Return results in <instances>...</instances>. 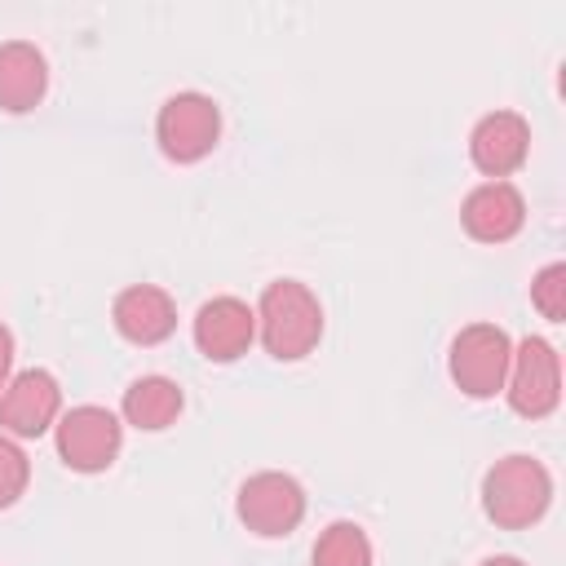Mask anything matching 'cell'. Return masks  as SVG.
<instances>
[{"instance_id": "6da1fadb", "label": "cell", "mask_w": 566, "mask_h": 566, "mask_svg": "<svg viewBox=\"0 0 566 566\" xmlns=\"http://www.w3.org/2000/svg\"><path fill=\"white\" fill-rule=\"evenodd\" d=\"M256 336L279 363L305 358L323 336V305L301 279L265 283L256 301Z\"/></svg>"}, {"instance_id": "7a4b0ae2", "label": "cell", "mask_w": 566, "mask_h": 566, "mask_svg": "<svg viewBox=\"0 0 566 566\" xmlns=\"http://www.w3.org/2000/svg\"><path fill=\"white\" fill-rule=\"evenodd\" d=\"M548 504H553V473L526 451L495 460L482 478V513L504 531L535 526L548 513Z\"/></svg>"}, {"instance_id": "3957f363", "label": "cell", "mask_w": 566, "mask_h": 566, "mask_svg": "<svg viewBox=\"0 0 566 566\" xmlns=\"http://www.w3.org/2000/svg\"><path fill=\"white\" fill-rule=\"evenodd\" d=\"M509 358H513V340H509L504 327H495V323H469L451 340L447 371H451V380H455L460 394H469V398H495V394H504Z\"/></svg>"}, {"instance_id": "277c9868", "label": "cell", "mask_w": 566, "mask_h": 566, "mask_svg": "<svg viewBox=\"0 0 566 566\" xmlns=\"http://www.w3.org/2000/svg\"><path fill=\"white\" fill-rule=\"evenodd\" d=\"M53 442H57V455L66 469L75 473H102L115 464L119 447H124V424L111 407H97V402H84V407H71L57 416L53 424Z\"/></svg>"}, {"instance_id": "5b68a950", "label": "cell", "mask_w": 566, "mask_h": 566, "mask_svg": "<svg viewBox=\"0 0 566 566\" xmlns=\"http://www.w3.org/2000/svg\"><path fill=\"white\" fill-rule=\"evenodd\" d=\"M221 137V111L208 93H172L155 115V142L172 164H199Z\"/></svg>"}, {"instance_id": "8992f818", "label": "cell", "mask_w": 566, "mask_h": 566, "mask_svg": "<svg viewBox=\"0 0 566 566\" xmlns=\"http://www.w3.org/2000/svg\"><path fill=\"white\" fill-rule=\"evenodd\" d=\"M504 394H509V407L526 420H544V416L557 411V402H562V358L544 336H522L513 345Z\"/></svg>"}, {"instance_id": "52a82bcc", "label": "cell", "mask_w": 566, "mask_h": 566, "mask_svg": "<svg viewBox=\"0 0 566 566\" xmlns=\"http://www.w3.org/2000/svg\"><path fill=\"white\" fill-rule=\"evenodd\" d=\"M234 513L239 522L261 535V539H283L301 526L305 517V486L292 478V473H279V469H265V473H252L243 486H239V500H234Z\"/></svg>"}, {"instance_id": "ba28073f", "label": "cell", "mask_w": 566, "mask_h": 566, "mask_svg": "<svg viewBox=\"0 0 566 566\" xmlns=\"http://www.w3.org/2000/svg\"><path fill=\"white\" fill-rule=\"evenodd\" d=\"M57 416H62V389H57L53 371L27 367V371L9 376V385L0 394V429H9L13 438H40L57 424Z\"/></svg>"}, {"instance_id": "9c48e42d", "label": "cell", "mask_w": 566, "mask_h": 566, "mask_svg": "<svg viewBox=\"0 0 566 566\" xmlns=\"http://www.w3.org/2000/svg\"><path fill=\"white\" fill-rule=\"evenodd\" d=\"M526 155H531V124L517 111H491L469 133V159L491 181H504L509 172H517Z\"/></svg>"}, {"instance_id": "30bf717a", "label": "cell", "mask_w": 566, "mask_h": 566, "mask_svg": "<svg viewBox=\"0 0 566 566\" xmlns=\"http://www.w3.org/2000/svg\"><path fill=\"white\" fill-rule=\"evenodd\" d=\"M256 340V310L239 296H212L195 314V349L208 363H234Z\"/></svg>"}, {"instance_id": "8fae6325", "label": "cell", "mask_w": 566, "mask_h": 566, "mask_svg": "<svg viewBox=\"0 0 566 566\" xmlns=\"http://www.w3.org/2000/svg\"><path fill=\"white\" fill-rule=\"evenodd\" d=\"M460 221L478 243H509L526 226V199L513 181H482L464 195Z\"/></svg>"}, {"instance_id": "7c38bea8", "label": "cell", "mask_w": 566, "mask_h": 566, "mask_svg": "<svg viewBox=\"0 0 566 566\" xmlns=\"http://www.w3.org/2000/svg\"><path fill=\"white\" fill-rule=\"evenodd\" d=\"M111 323L133 345H159L177 332V301L155 283H133L115 296Z\"/></svg>"}, {"instance_id": "4fadbf2b", "label": "cell", "mask_w": 566, "mask_h": 566, "mask_svg": "<svg viewBox=\"0 0 566 566\" xmlns=\"http://www.w3.org/2000/svg\"><path fill=\"white\" fill-rule=\"evenodd\" d=\"M49 88V62L31 40H4L0 44V111L22 115L44 102Z\"/></svg>"}, {"instance_id": "5bb4252c", "label": "cell", "mask_w": 566, "mask_h": 566, "mask_svg": "<svg viewBox=\"0 0 566 566\" xmlns=\"http://www.w3.org/2000/svg\"><path fill=\"white\" fill-rule=\"evenodd\" d=\"M181 407H186V394H181V385L172 376H137L124 389V402H119L124 420L133 429H146V433L168 429L181 416Z\"/></svg>"}, {"instance_id": "9a60e30c", "label": "cell", "mask_w": 566, "mask_h": 566, "mask_svg": "<svg viewBox=\"0 0 566 566\" xmlns=\"http://www.w3.org/2000/svg\"><path fill=\"white\" fill-rule=\"evenodd\" d=\"M314 566H371V539L358 522L340 517L314 539Z\"/></svg>"}, {"instance_id": "2e32d148", "label": "cell", "mask_w": 566, "mask_h": 566, "mask_svg": "<svg viewBox=\"0 0 566 566\" xmlns=\"http://www.w3.org/2000/svg\"><path fill=\"white\" fill-rule=\"evenodd\" d=\"M531 301H535V310H539L548 323H562V318H566V265H562V261H548V265L531 279Z\"/></svg>"}, {"instance_id": "e0dca14e", "label": "cell", "mask_w": 566, "mask_h": 566, "mask_svg": "<svg viewBox=\"0 0 566 566\" xmlns=\"http://www.w3.org/2000/svg\"><path fill=\"white\" fill-rule=\"evenodd\" d=\"M27 482H31V460H27V451H22L13 438L0 433V509L18 504L22 491H27Z\"/></svg>"}, {"instance_id": "ac0fdd59", "label": "cell", "mask_w": 566, "mask_h": 566, "mask_svg": "<svg viewBox=\"0 0 566 566\" xmlns=\"http://www.w3.org/2000/svg\"><path fill=\"white\" fill-rule=\"evenodd\" d=\"M9 376H13V332L0 323V394H4Z\"/></svg>"}, {"instance_id": "d6986e66", "label": "cell", "mask_w": 566, "mask_h": 566, "mask_svg": "<svg viewBox=\"0 0 566 566\" xmlns=\"http://www.w3.org/2000/svg\"><path fill=\"white\" fill-rule=\"evenodd\" d=\"M478 566H526L522 557H509V553H495V557H482Z\"/></svg>"}]
</instances>
